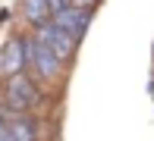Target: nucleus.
Listing matches in <instances>:
<instances>
[{"instance_id":"nucleus-5","label":"nucleus","mask_w":154,"mask_h":141,"mask_svg":"<svg viewBox=\"0 0 154 141\" xmlns=\"http://www.w3.org/2000/svg\"><path fill=\"white\" fill-rule=\"evenodd\" d=\"M6 113V129H10V141H32L38 138V119L29 110H3Z\"/></svg>"},{"instance_id":"nucleus-1","label":"nucleus","mask_w":154,"mask_h":141,"mask_svg":"<svg viewBox=\"0 0 154 141\" xmlns=\"http://www.w3.org/2000/svg\"><path fill=\"white\" fill-rule=\"evenodd\" d=\"M22 41H25V69L35 72L38 79H44V82L60 79L66 63H63L60 56L44 44V41H38L35 34H22Z\"/></svg>"},{"instance_id":"nucleus-3","label":"nucleus","mask_w":154,"mask_h":141,"mask_svg":"<svg viewBox=\"0 0 154 141\" xmlns=\"http://www.w3.org/2000/svg\"><path fill=\"white\" fill-rule=\"evenodd\" d=\"M32 34H35L38 41H44V44L51 47V50L57 53L63 63H69V60L75 56L79 38H72L69 32H63L60 25H54V22H41V25H35V28H32Z\"/></svg>"},{"instance_id":"nucleus-8","label":"nucleus","mask_w":154,"mask_h":141,"mask_svg":"<svg viewBox=\"0 0 154 141\" xmlns=\"http://www.w3.org/2000/svg\"><path fill=\"white\" fill-rule=\"evenodd\" d=\"M0 141H10V129H6V113L0 110Z\"/></svg>"},{"instance_id":"nucleus-10","label":"nucleus","mask_w":154,"mask_h":141,"mask_svg":"<svg viewBox=\"0 0 154 141\" xmlns=\"http://www.w3.org/2000/svg\"><path fill=\"white\" fill-rule=\"evenodd\" d=\"M69 3H72V0H51L54 10H63V6H69Z\"/></svg>"},{"instance_id":"nucleus-6","label":"nucleus","mask_w":154,"mask_h":141,"mask_svg":"<svg viewBox=\"0 0 154 141\" xmlns=\"http://www.w3.org/2000/svg\"><path fill=\"white\" fill-rule=\"evenodd\" d=\"M25 69V41L19 38H10L3 47V53H0V72L3 75H13V72H22Z\"/></svg>"},{"instance_id":"nucleus-2","label":"nucleus","mask_w":154,"mask_h":141,"mask_svg":"<svg viewBox=\"0 0 154 141\" xmlns=\"http://www.w3.org/2000/svg\"><path fill=\"white\" fill-rule=\"evenodd\" d=\"M41 104V88L35 85L29 69L3 75V110H32Z\"/></svg>"},{"instance_id":"nucleus-9","label":"nucleus","mask_w":154,"mask_h":141,"mask_svg":"<svg viewBox=\"0 0 154 141\" xmlns=\"http://www.w3.org/2000/svg\"><path fill=\"white\" fill-rule=\"evenodd\" d=\"M72 3H75V6H85V10H94L97 0H72Z\"/></svg>"},{"instance_id":"nucleus-7","label":"nucleus","mask_w":154,"mask_h":141,"mask_svg":"<svg viewBox=\"0 0 154 141\" xmlns=\"http://www.w3.org/2000/svg\"><path fill=\"white\" fill-rule=\"evenodd\" d=\"M19 13H22V19L35 28L41 22H51L54 6H51V0H19Z\"/></svg>"},{"instance_id":"nucleus-4","label":"nucleus","mask_w":154,"mask_h":141,"mask_svg":"<svg viewBox=\"0 0 154 141\" xmlns=\"http://www.w3.org/2000/svg\"><path fill=\"white\" fill-rule=\"evenodd\" d=\"M51 22H54V25H60L63 32H69L72 38H79V41H82V34H85V32H88V25H91V10L69 3V6H63V10H54Z\"/></svg>"}]
</instances>
